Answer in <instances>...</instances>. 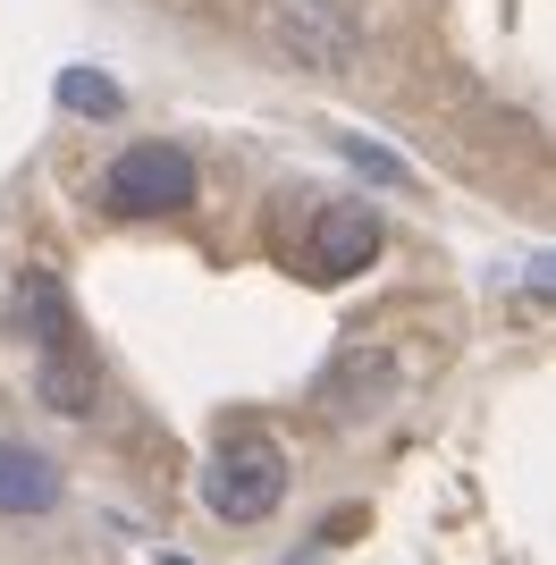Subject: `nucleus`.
Here are the masks:
<instances>
[{
	"mask_svg": "<svg viewBox=\"0 0 556 565\" xmlns=\"http://www.w3.org/2000/svg\"><path fill=\"white\" fill-rule=\"evenodd\" d=\"M0 312H9V330H18L25 354H34V388H43L51 414H68V423L101 414V354L85 347V321H76L68 287L51 279L43 262H25L18 279H9Z\"/></svg>",
	"mask_w": 556,
	"mask_h": 565,
	"instance_id": "obj_1",
	"label": "nucleus"
},
{
	"mask_svg": "<svg viewBox=\"0 0 556 565\" xmlns=\"http://www.w3.org/2000/svg\"><path fill=\"white\" fill-rule=\"evenodd\" d=\"M203 507L220 523H236V532H245V523H270L278 507H287V448L261 439V430H228L203 465Z\"/></svg>",
	"mask_w": 556,
	"mask_h": 565,
	"instance_id": "obj_2",
	"label": "nucleus"
},
{
	"mask_svg": "<svg viewBox=\"0 0 556 565\" xmlns=\"http://www.w3.org/2000/svg\"><path fill=\"white\" fill-rule=\"evenodd\" d=\"M101 203L118 220H169L194 203V152L185 143H127L110 169H101Z\"/></svg>",
	"mask_w": 556,
	"mask_h": 565,
	"instance_id": "obj_3",
	"label": "nucleus"
},
{
	"mask_svg": "<svg viewBox=\"0 0 556 565\" xmlns=\"http://www.w3.org/2000/svg\"><path fill=\"white\" fill-rule=\"evenodd\" d=\"M396 380H405V363H396L388 347H346L321 372V414L354 430V423H371L379 405H396Z\"/></svg>",
	"mask_w": 556,
	"mask_h": 565,
	"instance_id": "obj_4",
	"label": "nucleus"
},
{
	"mask_svg": "<svg viewBox=\"0 0 556 565\" xmlns=\"http://www.w3.org/2000/svg\"><path fill=\"white\" fill-rule=\"evenodd\" d=\"M371 262H379V220H371L363 203H329V212L312 220V270H321V279H354Z\"/></svg>",
	"mask_w": 556,
	"mask_h": 565,
	"instance_id": "obj_5",
	"label": "nucleus"
},
{
	"mask_svg": "<svg viewBox=\"0 0 556 565\" xmlns=\"http://www.w3.org/2000/svg\"><path fill=\"white\" fill-rule=\"evenodd\" d=\"M60 507V472L43 448L25 439H0V515H51Z\"/></svg>",
	"mask_w": 556,
	"mask_h": 565,
	"instance_id": "obj_6",
	"label": "nucleus"
},
{
	"mask_svg": "<svg viewBox=\"0 0 556 565\" xmlns=\"http://www.w3.org/2000/svg\"><path fill=\"white\" fill-rule=\"evenodd\" d=\"M60 102L85 110V118H110L118 110V85H110V76H93V68H68V76H60Z\"/></svg>",
	"mask_w": 556,
	"mask_h": 565,
	"instance_id": "obj_7",
	"label": "nucleus"
},
{
	"mask_svg": "<svg viewBox=\"0 0 556 565\" xmlns=\"http://www.w3.org/2000/svg\"><path fill=\"white\" fill-rule=\"evenodd\" d=\"M169 565H185V557H169Z\"/></svg>",
	"mask_w": 556,
	"mask_h": 565,
	"instance_id": "obj_8",
	"label": "nucleus"
}]
</instances>
